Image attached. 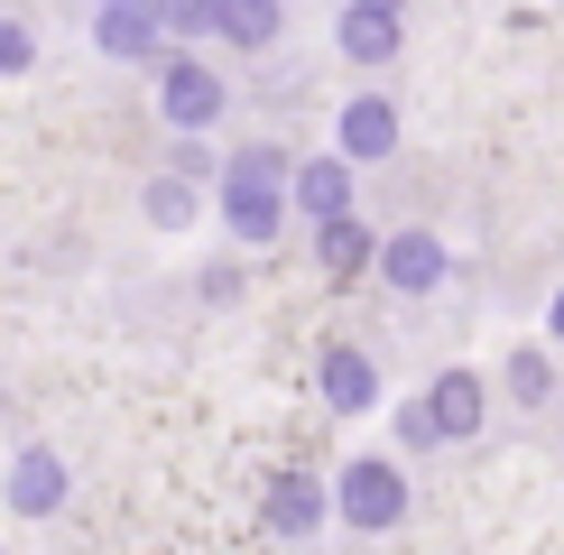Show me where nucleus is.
<instances>
[{"mask_svg": "<svg viewBox=\"0 0 564 555\" xmlns=\"http://www.w3.org/2000/svg\"><path fill=\"white\" fill-rule=\"evenodd\" d=\"M288 29V0H223V37L231 46H278Z\"/></svg>", "mask_w": 564, "mask_h": 555, "instance_id": "obj_14", "label": "nucleus"}, {"mask_svg": "<svg viewBox=\"0 0 564 555\" xmlns=\"http://www.w3.org/2000/svg\"><path fill=\"white\" fill-rule=\"evenodd\" d=\"M509 399H519V407H546V399H555V361H546V352H509Z\"/></svg>", "mask_w": 564, "mask_h": 555, "instance_id": "obj_16", "label": "nucleus"}, {"mask_svg": "<svg viewBox=\"0 0 564 555\" xmlns=\"http://www.w3.org/2000/svg\"><path fill=\"white\" fill-rule=\"evenodd\" d=\"M334 149L351 157V167H380V157H398V102H389V92H351L343 121H334Z\"/></svg>", "mask_w": 564, "mask_h": 555, "instance_id": "obj_5", "label": "nucleus"}, {"mask_svg": "<svg viewBox=\"0 0 564 555\" xmlns=\"http://www.w3.org/2000/svg\"><path fill=\"white\" fill-rule=\"evenodd\" d=\"M324 407L334 416H370L380 407V370H370V352H351V342L324 352Z\"/></svg>", "mask_w": 564, "mask_h": 555, "instance_id": "obj_9", "label": "nucleus"}, {"mask_svg": "<svg viewBox=\"0 0 564 555\" xmlns=\"http://www.w3.org/2000/svg\"><path fill=\"white\" fill-rule=\"evenodd\" d=\"M334 46L351 65H389L398 56V0H351V10L334 19Z\"/></svg>", "mask_w": 564, "mask_h": 555, "instance_id": "obj_7", "label": "nucleus"}, {"mask_svg": "<svg viewBox=\"0 0 564 555\" xmlns=\"http://www.w3.org/2000/svg\"><path fill=\"white\" fill-rule=\"evenodd\" d=\"M93 10H102V0H93Z\"/></svg>", "mask_w": 564, "mask_h": 555, "instance_id": "obj_19", "label": "nucleus"}, {"mask_svg": "<svg viewBox=\"0 0 564 555\" xmlns=\"http://www.w3.org/2000/svg\"><path fill=\"white\" fill-rule=\"evenodd\" d=\"M334 519L361 527V537H389V527L408 519V472H398L389 454H351L334 472Z\"/></svg>", "mask_w": 564, "mask_h": 555, "instance_id": "obj_1", "label": "nucleus"}, {"mask_svg": "<svg viewBox=\"0 0 564 555\" xmlns=\"http://www.w3.org/2000/svg\"><path fill=\"white\" fill-rule=\"evenodd\" d=\"M29 65H37V37H29V19H10V10H0V84H10V75H29Z\"/></svg>", "mask_w": 564, "mask_h": 555, "instance_id": "obj_17", "label": "nucleus"}, {"mask_svg": "<svg viewBox=\"0 0 564 555\" xmlns=\"http://www.w3.org/2000/svg\"><path fill=\"white\" fill-rule=\"evenodd\" d=\"M444 269H454L444 260V231H389L380 241V287L389 296H435Z\"/></svg>", "mask_w": 564, "mask_h": 555, "instance_id": "obj_4", "label": "nucleus"}, {"mask_svg": "<svg viewBox=\"0 0 564 555\" xmlns=\"http://www.w3.org/2000/svg\"><path fill=\"white\" fill-rule=\"evenodd\" d=\"M158 111H167L176 139H195V130H214L223 111H231V84L204 56H167V65H158Z\"/></svg>", "mask_w": 564, "mask_h": 555, "instance_id": "obj_2", "label": "nucleus"}, {"mask_svg": "<svg viewBox=\"0 0 564 555\" xmlns=\"http://www.w3.org/2000/svg\"><path fill=\"white\" fill-rule=\"evenodd\" d=\"M10 509H19V519L65 509V463H56V454H19V463H10Z\"/></svg>", "mask_w": 564, "mask_h": 555, "instance_id": "obj_12", "label": "nucleus"}, {"mask_svg": "<svg viewBox=\"0 0 564 555\" xmlns=\"http://www.w3.org/2000/svg\"><path fill=\"white\" fill-rule=\"evenodd\" d=\"M269 527L278 537H315L324 527V481L315 472H278L269 481Z\"/></svg>", "mask_w": 564, "mask_h": 555, "instance_id": "obj_10", "label": "nucleus"}, {"mask_svg": "<svg viewBox=\"0 0 564 555\" xmlns=\"http://www.w3.org/2000/svg\"><path fill=\"white\" fill-rule=\"evenodd\" d=\"M158 19H167V37H176V46L223 37V0H158Z\"/></svg>", "mask_w": 564, "mask_h": 555, "instance_id": "obj_15", "label": "nucleus"}, {"mask_svg": "<svg viewBox=\"0 0 564 555\" xmlns=\"http://www.w3.org/2000/svg\"><path fill=\"white\" fill-rule=\"evenodd\" d=\"M93 46H102L111 65H167V19H158V0H102L93 10Z\"/></svg>", "mask_w": 564, "mask_h": 555, "instance_id": "obj_3", "label": "nucleus"}, {"mask_svg": "<svg viewBox=\"0 0 564 555\" xmlns=\"http://www.w3.org/2000/svg\"><path fill=\"white\" fill-rule=\"evenodd\" d=\"M315 250H324V269H334V278H361V269H380V250H370V231L351 222V214L315 222Z\"/></svg>", "mask_w": 564, "mask_h": 555, "instance_id": "obj_13", "label": "nucleus"}, {"mask_svg": "<svg viewBox=\"0 0 564 555\" xmlns=\"http://www.w3.org/2000/svg\"><path fill=\"white\" fill-rule=\"evenodd\" d=\"M139 204H149V222H158V231H185V222L204 214V176H195V167H176V157H167V167L149 176V195H139Z\"/></svg>", "mask_w": 564, "mask_h": 555, "instance_id": "obj_11", "label": "nucleus"}, {"mask_svg": "<svg viewBox=\"0 0 564 555\" xmlns=\"http://www.w3.org/2000/svg\"><path fill=\"white\" fill-rule=\"evenodd\" d=\"M288 204H296V222H334L351 214V157H296V185H288Z\"/></svg>", "mask_w": 564, "mask_h": 555, "instance_id": "obj_6", "label": "nucleus"}, {"mask_svg": "<svg viewBox=\"0 0 564 555\" xmlns=\"http://www.w3.org/2000/svg\"><path fill=\"white\" fill-rule=\"evenodd\" d=\"M426 435H444V445H473L481 435V380L473 370H444L426 389Z\"/></svg>", "mask_w": 564, "mask_h": 555, "instance_id": "obj_8", "label": "nucleus"}, {"mask_svg": "<svg viewBox=\"0 0 564 555\" xmlns=\"http://www.w3.org/2000/svg\"><path fill=\"white\" fill-rule=\"evenodd\" d=\"M555 342H564V287H555Z\"/></svg>", "mask_w": 564, "mask_h": 555, "instance_id": "obj_18", "label": "nucleus"}]
</instances>
